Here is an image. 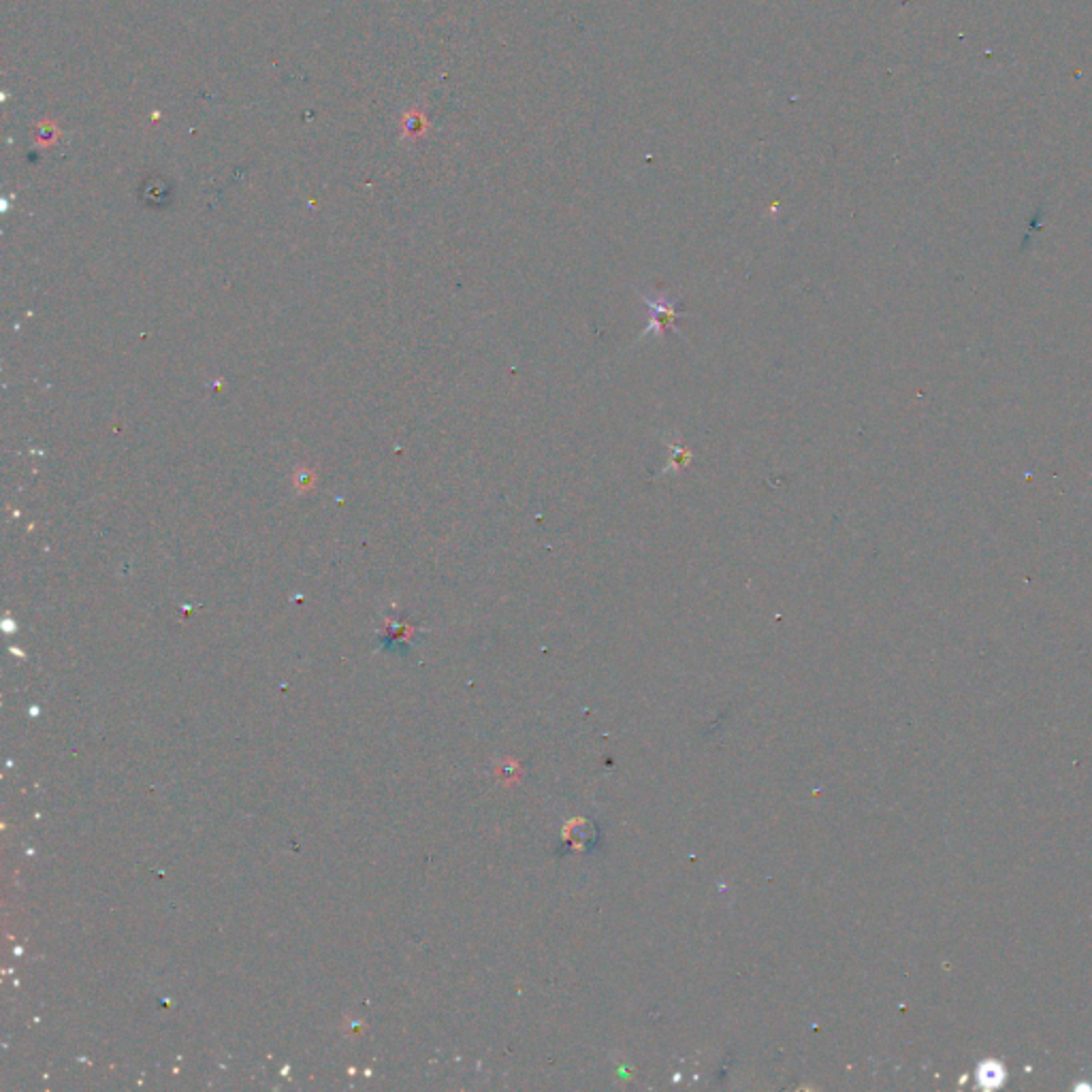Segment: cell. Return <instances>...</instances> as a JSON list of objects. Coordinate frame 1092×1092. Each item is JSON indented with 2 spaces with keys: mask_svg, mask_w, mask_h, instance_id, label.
Masks as SVG:
<instances>
[{
  "mask_svg": "<svg viewBox=\"0 0 1092 1092\" xmlns=\"http://www.w3.org/2000/svg\"><path fill=\"white\" fill-rule=\"evenodd\" d=\"M670 450H673V454H670V463L664 467V472H660V477L683 470V467H685V465L692 461V457H694V454H692V450H690L687 446H683V444H670Z\"/></svg>",
  "mask_w": 1092,
  "mask_h": 1092,
  "instance_id": "7a4b0ae2",
  "label": "cell"
},
{
  "mask_svg": "<svg viewBox=\"0 0 1092 1092\" xmlns=\"http://www.w3.org/2000/svg\"><path fill=\"white\" fill-rule=\"evenodd\" d=\"M637 292L643 299V303L649 307V325L639 336V342H645L649 338L664 340L670 329L677 332V323L683 321V317H685V307L681 305L679 299H673L668 294L666 286H654L649 292L637 288Z\"/></svg>",
  "mask_w": 1092,
  "mask_h": 1092,
  "instance_id": "6da1fadb",
  "label": "cell"
}]
</instances>
